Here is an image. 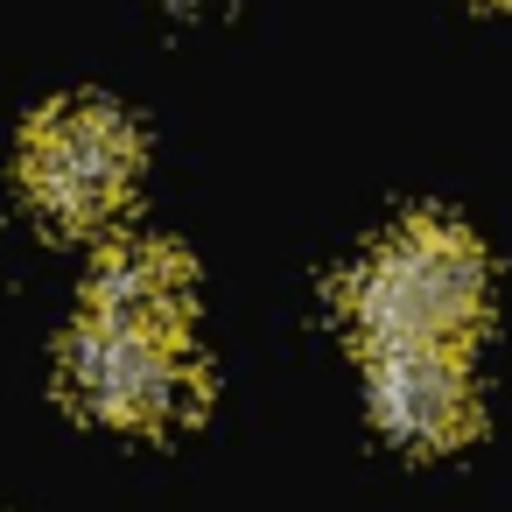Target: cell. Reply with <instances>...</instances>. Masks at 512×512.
Returning a JSON list of instances; mask_svg holds the SVG:
<instances>
[{
	"mask_svg": "<svg viewBox=\"0 0 512 512\" xmlns=\"http://www.w3.org/2000/svg\"><path fill=\"white\" fill-rule=\"evenodd\" d=\"M484 253L449 218L393 225L358 274L344 281V309L365 344H463L484 316Z\"/></svg>",
	"mask_w": 512,
	"mask_h": 512,
	"instance_id": "1",
	"label": "cell"
},
{
	"mask_svg": "<svg viewBox=\"0 0 512 512\" xmlns=\"http://www.w3.org/2000/svg\"><path fill=\"white\" fill-rule=\"evenodd\" d=\"M64 386L85 414L113 428H169L197 414L204 379L190 358V323L162 316H106L85 309L64 337Z\"/></svg>",
	"mask_w": 512,
	"mask_h": 512,
	"instance_id": "2",
	"label": "cell"
},
{
	"mask_svg": "<svg viewBox=\"0 0 512 512\" xmlns=\"http://www.w3.org/2000/svg\"><path fill=\"white\" fill-rule=\"evenodd\" d=\"M141 176V141L120 106L64 99L22 134V190L64 232H106Z\"/></svg>",
	"mask_w": 512,
	"mask_h": 512,
	"instance_id": "3",
	"label": "cell"
},
{
	"mask_svg": "<svg viewBox=\"0 0 512 512\" xmlns=\"http://www.w3.org/2000/svg\"><path fill=\"white\" fill-rule=\"evenodd\" d=\"M365 400L372 421L407 449H449L477 428V386L463 344H372Z\"/></svg>",
	"mask_w": 512,
	"mask_h": 512,
	"instance_id": "4",
	"label": "cell"
},
{
	"mask_svg": "<svg viewBox=\"0 0 512 512\" xmlns=\"http://www.w3.org/2000/svg\"><path fill=\"white\" fill-rule=\"evenodd\" d=\"M85 309L190 323V260H183L176 246L127 239V246H113V253L92 267V281H85Z\"/></svg>",
	"mask_w": 512,
	"mask_h": 512,
	"instance_id": "5",
	"label": "cell"
}]
</instances>
